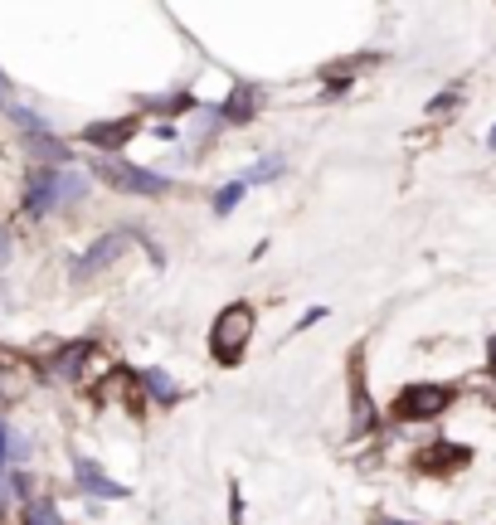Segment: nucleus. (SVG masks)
Masks as SVG:
<instances>
[{
  "instance_id": "nucleus-1",
  "label": "nucleus",
  "mask_w": 496,
  "mask_h": 525,
  "mask_svg": "<svg viewBox=\"0 0 496 525\" xmlns=\"http://www.w3.org/2000/svg\"><path fill=\"white\" fill-rule=\"evenodd\" d=\"M88 200V176L74 166H35L25 180V209L30 215H54V209Z\"/></svg>"
},
{
  "instance_id": "nucleus-2",
  "label": "nucleus",
  "mask_w": 496,
  "mask_h": 525,
  "mask_svg": "<svg viewBox=\"0 0 496 525\" xmlns=\"http://www.w3.org/2000/svg\"><path fill=\"white\" fill-rule=\"evenodd\" d=\"M253 326H258V311H253L248 302H234L224 307L215 326H209V356H215L219 365H238L253 340Z\"/></svg>"
},
{
  "instance_id": "nucleus-3",
  "label": "nucleus",
  "mask_w": 496,
  "mask_h": 525,
  "mask_svg": "<svg viewBox=\"0 0 496 525\" xmlns=\"http://www.w3.org/2000/svg\"><path fill=\"white\" fill-rule=\"evenodd\" d=\"M97 176H103L112 190H122V195H166L171 190V176L147 170V166H132V161H117V156H103V161H97Z\"/></svg>"
},
{
  "instance_id": "nucleus-4",
  "label": "nucleus",
  "mask_w": 496,
  "mask_h": 525,
  "mask_svg": "<svg viewBox=\"0 0 496 525\" xmlns=\"http://www.w3.org/2000/svg\"><path fill=\"white\" fill-rule=\"evenodd\" d=\"M452 399H458V394H452V385H409L400 399L390 404V414L400 419V423H429V419L443 414Z\"/></svg>"
},
{
  "instance_id": "nucleus-5",
  "label": "nucleus",
  "mask_w": 496,
  "mask_h": 525,
  "mask_svg": "<svg viewBox=\"0 0 496 525\" xmlns=\"http://www.w3.org/2000/svg\"><path fill=\"white\" fill-rule=\"evenodd\" d=\"M132 244H137L132 229H112V234H103V238H97V244L78 258V278H93V273H103V268H112V263L122 258V248H132Z\"/></svg>"
},
{
  "instance_id": "nucleus-6",
  "label": "nucleus",
  "mask_w": 496,
  "mask_h": 525,
  "mask_svg": "<svg viewBox=\"0 0 496 525\" xmlns=\"http://www.w3.org/2000/svg\"><path fill=\"white\" fill-rule=\"evenodd\" d=\"M380 423L375 404H370V389H365V365L360 356H350V433H370Z\"/></svg>"
},
{
  "instance_id": "nucleus-7",
  "label": "nucleus",
  "mask_w": 496,
  "mask_h": 525,
  "mask_svg": "<svg viewBox=\"0 0 496 525\" xmlns=\"http://www.w3.org/2000/svg\"><path fill=\"white\" fill-rule=\"evenodd\" d=\"M472 462V448H462V443H433V448H423L414 467L419 472H429V477H448V472H458V467Z\"/></svg>"
},
{
  "instance_id": "nucleus-8",
  "label": "nucleus",
  "mask_w": 496,
  "mask_h": 525,
  "mask_svg": "<svg viewBox=\"0 0 496 525\" xmlns=\"http://www.w3.org/2000/svg\"><path fill=\"white\" fill-rule=\"evenodd\" d=\"M141 132V122L137 117H117V122H88L83 126V141L88 146H97V151H122L127 141H132Z\"/></svg>"
},
{
  "instance_id": "nucleus-9",
  "label": "nucleus",
  "mask_w": 496,
  "mask_h": 525,
  "mask_svg": "<svg viewBox=\"0 0 496 525\" xmlns=\"http://www.w3.org/2000/svg\"><path fill=\"white\" fill-rule=\"evenodd\" d=\"M74 477H78V487L88 491V496H112V501H122V496H127L122 481H112L107 472H97L93 458H78V462H74Z\"/></svg>"
},
{
  "instance_id": "nucleus-10",
  "label": "nucleus",
  "mask_w": 496,
  "mask_h": 525,
  "mask_svg": "<svg viewBox=\"0 0 496 525\" xmlns=\"http://www.w3.org/2000/svg\"><path fill=\"white\" fill-rule=\"evenodd\" d=\"M258 103H263V93L253 88V83H238V88L215 107V117H224V122H248L253 112H258Z\"/></svg>"
},
{
  "instance_id": "nucleus-11",
  "label": "nucleus",
  "mask_w": 496,
  "mask_h": 525,
  "mask_svg": "<svg viewBox=\"0 0 496 525\" xmlns=\"http://www.w3.org/2000/svg\"><path fill=\"white\" fill-rule=\"evenodd\" d=\"M93 356H97L93 340H74V346H68L59 360H54V375H64V379H83V370H88V360H93Z\"/></svg>"
},
{
  "instance_id": "nucleus-12",
  "label": "nucleus",
  "mask_w": 496,
  "mask_h": 525,
  "mask_svg": "<svg viewBox=\"0 0 496 525\" xmlns=\"http://www.w3.org/2000/svg\"><path fill=\"white\" fill-rule=\"evenodd\" d=\"M141 389H147V394H151V399H156V404H166V409H171V404L180 399V389H176V379H171V375H166V370H156V365H151V370H141Z\"/></svg>"
},
{
  "instance_id": "nucleus-13",
  "label": "nucleus",
  "mask_w": 496,
  "mask_h": 525,
  "mask_svg": "<svg viewBox=\"0 0 496 525\" xmlns=\"http://www.w3.org/2000/svg\"><path fill=\"white\" fill-rule=\"evenodd\" d=\"M25 525H64V516L49 496H35V501H25Z\"/></svg>"
},
{
  "instance_id": "nucleus-14",
  "label": "nucleus",
  "mask_w": 496,
  "mask_h": 525,
  "mask_svg": "<svg viewBox=\"0 0 496 525\" xmlns=\"http://www.w3.org/2000/svg\"><path fill=\"white\" fill-rule=\"evenodd\" d=\"M30 156H35V161H49V166H64L68 161V146H64V141H54V136H35L30 141Z\"/></svg>"
},
{
  "instance_id": "nucleus-15",
  "label": "nucleus",
  "mask_w": 496,
  "mask_h": 525,
  "mask_svg": "<svg viewBox=\"0 0 496 525\" xmlns=\"http://www.w3.org/2000/svg\"><path fill=\"white\" fill-rule=\"evenodd\" d=\"M5 112H10V122H15L20 132H30V136H49V122H45V117H35L30 107H15V103H10Z\"/></svg>"
},
{
  "instance_id": "nucleus-16",
  "label": "nucleus",
  "mask_w": 496,
  "mask_h": 525,
  "mask_svg": "<svg viewBox=\"0 0 496 525\" xmlns=\"http://www.w3.org/2000/svg\"><path fill=\"white\" fill-rule=\"evenodd\" d=\"M244 190H248V180H234V186H224V190L215 195V215H234L238 200H244Z\"/></svg>"
},
{
  "instance_id": "nucleus-17",
  "label": "nucleus",
  "mask_w": 496,
  "mask_h": 525,
  "mask_svg": "<svg viewBox=\"0 0 496 525\" xmlns=\"http://www.w3.org/2000/svg\"><path fill=\"white\" fill-rule=\"evenodd\" d=\"M458 103H462V88H443V93H438L433 103H429V117H448V112L458 107Z\"/></svg>"
},
{
  "instance_id": "nucleus-18",
  "label": "nucleus",
  "mask_w": 496,
  "mask_h": 525,
  "mask_svg": "<svg viewBox=\"0 0 496 525\" xmlns=\"http://www.w3.org/2000/svg\"><path fill=\"white\" fill-rule=\"evenodd\" d=\"M278 170H282V161H258L248 170V180H268V176H278Z\"/></svg>"
},
{
  "instance_id": "nucleus-19",
  "label": "nucleus",
  "mask_w": 496,
  "mask_h": 525,
  "mask_svg": "<svg viewBox=\"0 0 496 525\" xmlns=\"http://www.w3.org/2000/svg\"><path fill=\"white\" fill-rule=\"evenodd\" d=\"M5 462H10V433H5V423H0V472H5Z\"/></svg>"
},
{
  "instance_id": "nucleus-20",
  "label": "nucleus",
  "mask_w": 496,
  "mask_h": 525,
  "mask_svg": "<svg viewBox=\"0 0 496 525\" xmlns=\"http://www.w3.org/2000/svg\"><path fill=\"white\" fill-rule=\"evenodd\" d=\"M5 263H10V234L0 229V268H5Z\"/></svg>"
},
{
  "instance_id": "nucleus-21",
  "label": "nucleus",
  "mask_w": 496,
  "mask_h": 525,
  "mask_svg": "<svg viewBox=\"0 0 496 525\" xmlns=\"http://www.w3.org/2000/svg\"><path fill=\"white\" fill-rule=\"evenodd\" d=\"M0 103L10 107V83H5V74H0Z\"/></svg>"
},
{
  "instance_id": "nucleus-22",
  "label": "nucleus",
  "mask_w": 496,
  "mask_h": 525,
  "mask_svg": "<svg viewBox=\"0 0 496 525\" xmlns=\"http://www.w3.org/2000/svg\"><path fill=\"white\" fill-rule=\"evenodd\" d=\"M487 365H491V370H496V336L487 340Z\"/></svg>"
},
{
  "instance_id": "nucleus-23",
  "label": "nucleus",
  "mask_w": 496,
  "mask_h": 525,
  "mask_svg": "<svg viewBox=\"0 0 496 525\" xmlns=\"http://www.w3.org/2000/svg\"><path fill=\"white\" fill-rule=\"evenodd\" d=\"M375 525H404V520H385V516H380V520H375Z\"/></svg>"
},
{
  "instance_id": "nucleus-24",
  "label": "nucleus",
  "mask_w": 496,
  "mask_h": 525,
  "mask_svg": "<svg viewBox=\"0 0 496 525\" xmlns=\"http://www.w3.org/2000/svg\"><path fill=\"white\" fill-rule=\"evenodd\" d=\"M487 141H491V151H496V126H491V136H487Z\"/></svg>"
}]
</instances>
